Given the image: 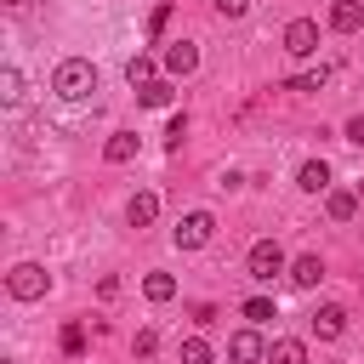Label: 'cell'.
Here are the masks:
<instances>
[{"label": "cell", "mask_w": 364, "mask_h": 364, "mask_svg": "<svg viewBox=\"0 0 364 364\" xmlns=\"http://www.w3.org/2000/svg\"><path fill=\"white\" fill-rule=\"evenodd\" d=\"M347 142H364V114H353V119H347Z\"/></svg>", "instance_id": "83f0119b"}, {"label": "cell", "mask_w": 364, "mask_h": 364, "mask_svg": "<svg viewBox=\"0 0 364 364\" xmlns=\"http://www.w3.org/2000/svg\"><path fill=\"white\" fill-rule=\"evenodd\" d=\"M324 85H330V68L318 63V68H307V74H296V80H290L284 91H324Z\"/></svg>", "instance_id": "ac0fdd59"}, {"label": "cell", "mask_w": 364, "mask_h": 364, "mask_svg": "<svg viewBox=\"0 0 364 364\" xmlns=\"http://www.w3.org/2000/svg\"><path fill=\"white\" fill-rule=\"evenodd\" d=\"M51 91H57L63 102H85V97L97 91V68H91V57H63V63L51 68Z\"/></svg>", "instance_id": "6da1fadb"}, {"label": "cell", "mask_w": 364, "mask_h": 364, "mask_svg": "<svg viewBox=\"0 0 364 364\" xmlns=\"http://www.w3.org/2000/svg\"><path fill=\"white\" fill-rule=\"evenodd\" d=\"M6 6H23V0H6Z\"/></svg>", "instance_id": "f1b7e54d"}, {"label": "cell", "mask_w": 364, "mask_h": 364, "mask_svg": "<svg viewBox=\"0 0 364 364\" xmlns=\"http://www.w3.org/2000/svg\"><path fill=\"white\" fill-rule=\"evenodd\" d=\"M210 358H216V353H210L205 336H188V341H182V364H210Z\"/></svg>", "instance_id": "ffe728a7"}, {"label": "cell", "mask_w": 364, "mask_h": 364, "mask_svg": "<svg viewBox=\"0 0 364 364\" xmlns=\"http://www.w3.org/2000/svg\"><path fill=\"white\" fill-rule=\"evenodd\" d=\"M210 6H216L222 17H245V11H250V0H210Z\"/></svg>", "instance_id": "4316f807"}, {"label": "cell", "mask_w": 364, "mask_h": 364, "mask_svg": "<svg viewBox=\"0 0 364 364\" xmlns=\"http://www.w3.org/2000/svg\"><path fill=\"white\" fill-rule=\"evenodd\" d=\"M296 188H301V193H330V165H324V159H307V165L296 171Z\"/></svg>", "instance_id": "30bf717a"}, {"label": "cell", "mask_w": 364, "mask_h": 364, "mask_svg": "<svg viewBox=\"0 0 364 364\" xmlns=\"http://www.w3.org/2000/svg\"><path fill=\"white\" fill-rule=\"evenodd\" d=\"M102 159H108V165L136 159V131H114V136H108V148H102Z\"/></svg>", "instance_id": "5bb4252c"}, {"label": "cell", "mask_w": 364, "mask_h": 364, "mask_svg": "<svg viewBox=\"0 0 364 364\" xmlns=\"http://www.w3.org/2000/svg\"><path fill=\"white\" fill-rule=\"evenodd\" d=\"M324 210H330V222H353V210H358V188H353V193H341V188L324 193Z\"/></svg>", "instance_id": "2e32d148"}, {"label": "cell", "mask_w": 364, "mask_h": 364, "mask_svg": "<svg viewBox=\"0 0 364 364\" xmlns=\"http://www.w3.org/2000/svg\"><path fill=\"white\" fill-rule=\"evenodd\" d=\"M154 216H159V193H131L125 222H131V228H154Z\"/></svg>", "instance_id": "8fae6325"}, {"label": "cell", "mask_w": 364, "mask_h": 364, "mask_svg": "<svg viewBox=\"0 0 364 364\" xmlns=\"http://www.w3.org/2000/svg\"><path fill=\"white\" fill-rule=\"evenodd\" d=\"M330 28H336V34H358V28H364V6H358V0H336V6H330Z\"/></svg>", "instance_id": "9c48e42d"}, {"label": "cell", "mask_w": 364, "mask_h": 364, "mask_svg": "<svg viewBox=\"0 0 364 364\" xmlns=\"http://www.w3.org/2000/svg\"><path fill=\"white\" fill-rule=\"evenodd\" d=\"M0 97H6V102H17V97H23V74H17L11 63L0 68Z\"/></svg>", "instance_id": "44dd1931"}, {"label": "cell", "mask_w": 364, "mask_h": 364, "mask_svg": "<svg viewBox=\"0 0 364 364\" xmlns=\"http://www.w3.org/2000/svg\"><path fill=\"white\" fill-rule=\"evenodd\" d=\"M193 68H199V46L193 40H171L165 46V74L176 80V74H193Z\"/></svg>", "instance_id": "ba28073f"}, {"label": "cell", "mask_w": 364, "mask_h": 364, "mask_svg": "<svg viewBox=\"0 0 364 364\" xmlns=\"http://www.w3.org/2000/svg\"><path fill=\"white\" fill-rule=\"evenodd\" d=\"M267 364H307V347H301L296 336H279V341L267 347Z\"/></svg>", "instance_id": "9a60e30c"}, {"label": "cell", "mask_w": 364, "mask_h": 364, "mask_svg": "<svg viewBox=\"0 0 364 364\" xmlns=\"http://www.w3.org/2000/svg\"><path fill=\"white\" fill-rule=\"evenodd\" d=\"M245 318H250V324H267V318H279V313H273L267 296H250V301H245Z\"/></svg>", "instance_id": "7402d4cb"}, {"label": "cell", "mask_w": 364, "mask_h": 364, "mask_svg": "<svg viewBox=\"0 0 364 364\" xmlns=\"http://www.w3.org/2000/svg\"><path fill=\"white\" fill-rule=\"evenodd\" d=\"M6 290H11L17 301H40V296L51 290V273H46L40 262H17V267L6 273Z\"/></svg>", "instance_id": "7a4b0ae2"}, {"label": "cell", "mask_w": 364, "mask_h": 364, "mask_svg": "<svg viewBox=\"0 0 364 364\" xmlns=\"http://www.w3.org/2000/svg\"><path fill=\"white\" fill-rule=\"evenodd\" d=\"M142 296H148V301H171V296H176V279H171V273H148V279H142Z\"/></svg>", "instance_id": "e0dca14e"}, {"label": "cell", "mask_w": 364, "mask_h": 364, "mask_svg": "<svg viewBox=\"0 0 364 364\" xmlns=\"http://www.w3.org/2000/svg\"><path fill=\"white\" fill-rule=\"evenodd\" d=\"M165 23H171V0H159V6L148 11V40H159V34H165Z\"/></svg>", "instance_id": "603a6c76"}, {"label": "cell", "mask_w": 364, "mask_h": 364, "mask_svg": "<svg viewBox=\"0 0 364 364\" xmlns=\"http://www.w3.org/2000/svg\"><path fill=\"white\" fill-rule=\"evenodd\" d=\"M171 97H176L171 80H148V85H136V102H142V108H171Z\"/></svg>", "instance_id": "4fadbf2b"}, {"label": "cell", "mask_w": 364, "mask_h": 364, "mask_svg": "<svg viewBox=\"0 0 364 364\" xmlns=\"http://www.w3.org/2000/svg\"><path fill=\"white\" fill-rule=\"evenodd\" d=\"M63 353H68V358L85 353V330H80V324H63Z\"/></svg>", "instance_id": "d4e9b609"}, {"label": "cell", "mask_w": 364, "mask_h": 364, "mask_svg": "<svg viewBox=\"0 0 364 364\" xmlns=\"http://www.w3.org/2000/svg\"><path fill=\"white\" fill-rule=\"evenodd\" d=\"M284 51H290V57H313V51H318V23H313V17H296V23L284 28Z\"/></svg>", "instance_id": "8992f818"}, {"label": "cell", "mask_w": 364, "mask_h": 364, "mask_svg": "<svg viewBox=\"0 0 364 364\" xmlns=\"http://www.w3.org/2000/svg\"><path fill=\"white\" fill-rule=\"evenodd\" d=\"M188 142V114H171V125H165V148H182Z\"/></svg>", "instance_id": "cb8c5ba5"}, {"label": "cell", "mask_w": 364, "mask_h": 364, "mask_svg": "<svg viewBox=\"0 0 364 364\" xmlns=\"http://www.w3.org/2000/svg\"><path fill=\"white\" fill-rule=\"evenodd\" d=\"M125 80H131V85H148V80H154V57H148V51H136V57L125 63Z\"/></svg>", "instance_id": "d6986e66"}, {"label": "cell", "mask_w": 364, "mask_h": 364, "mask_svg": "<svg viewBox=\"0 0 364 364\" xmlns=\"http://www.w3.org/2000/svg\"><path fill=\"white\" fill-rule=\"evenodd\" d=\"M245 267H250V279H279V273H290L284 267V250H279V239H256L250 245V256H245Z\"/></svg>", "instance_id": "3957f363"}, {"label": "cell", "mask_w": 364, "mask_h": 364, "mask_svg": "<svg viewBox=\"0 0 364 364\" xmlns=\"http://www.w3.org/2000/svg\"><path fill=\"white\" fill-rule=\"evenodd\" d=\"M210 233H216V216H210V210H188V216L176 222V233H171V239H176V250H199Z\"/></svg>", "instance_id": "277c9868"}, {"label": "cell", "mask_w": 364, "mask_h": 364, "mask_svg": "<svg viewBox=\"0 0 364 364\" xmlns=\"http://www.w3.org/2000/svg\"><path fill=\"white\" fill-rule=\"evenodd\" d=\"M307 324H313V336H318V341H336V336L347 330V307H341V301H324Z\"/></svg>", "instance_id": "52a82bcc"}, {"label": "cell", "mask_w": 364, "mask_h": 364, "mask_svg": "<svg viewBox=\"0 0 364 364\" xmlns=\"http://www.w3.org/2000/svg\"><path fill=\"white\" fill-rule=\"evenodd\" d=\"M154 347H159L154 330H136V336H131V353H136V358H154Z\"/></svg>", "instance_id": "484cf974"}, {"label": "cell", "mask_w": 364, "mask_h": 364, "mask_svg": "<svg viewBox=\"0 0 364 364\" xmlns=\"http://www.w3.org/2000/svg\"><path fill=\"white\" fill-rule=\"evenodd\" d=\"M228 358H233V364H267V341L256 336V324H250V330H233Z\"/></svg>", "instance_id": "5b68a950"}, {"label": "cell", "mask_w": 364, "mask_h": 364, "mask_svg": "<svg viewBox=\"0 0 364 364\" xmlns=\"http://www.w3.org/2000/svg\"><path fill=\"white\" fill-rule=\"evenodd\" d=\"M318 279H324V262H318V256H296V262H290V284H296V290H313Z\"/></svg>", "instance_id": "7c38bea8"}]
</instances>
